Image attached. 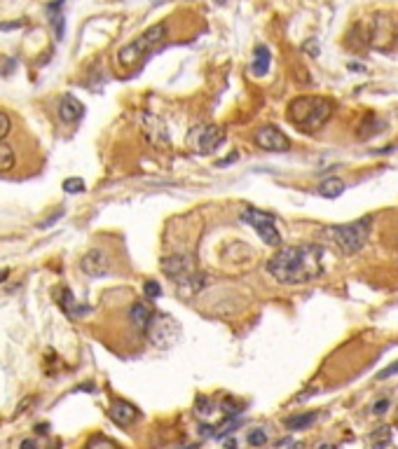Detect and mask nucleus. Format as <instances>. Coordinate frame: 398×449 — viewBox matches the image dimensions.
Listing matches in <instances>:
<instances>
[{"label":"nucleus","instance_id":"1","mask_svg":"<svg viewBox=\"0 0 398 449\" xmlns=\"http://www.w3.org/2000/svg\"><path fill=\"white\" fill-rule=\"evenodd\" d=\"M267 271L282 285H302L323 274V246L298 244L277 248L267 260Z\"/></svg>","mask_w":398,"mask_h":449},{"label":"nucleus","instance_id":"2","mask_svg":"<svg viewBox=\"0 0 398 449\" xmlns=\"http://www.w3.org/2000/svg\"><path fill=\"white\" fill-rule=\"evenodd\" d=\"M333 113H335V103L328 97H298L286 108L289 122L300 131H307V134L319 131L323 124L333 117Z\"/></svg>","mask_w":398,"mask_h":449},{"label":"nucleus","instance_id":"3","mask_svg":"<svg viewBox=\"0 0 398 449\" xmlns=\"http://www.w3.org/2000/svg\"><path fill=\"white\" fill-rule=\"evenodd\" d=\"M370 227L373 218L366 216L361 220H354L347 225H330L323 230V239L328 244H333L342 255H356L361 248L368 244V237H370Z\"/></svg>","mask_w":398,"mask_h":449},{"label":"nucleus","instance_id":"4","mask_svg":"<svg viewBox=\"0 0 398 449\" xmlns=\"http://www.w3.org/2000/svg\"><path fill=\"white\" fill-rule=\"evenodd\" d=\"M167 33H169V28L164 21L150 26L148 31H143L136 40H131L129 45H124L120 51H117V63H120L122 68H134L138 61H143L145 56L152 54V51L167 40Z\"/></svg>","mask_w":398,"mask_h":449},{"label":"nucleus","instance_id":"5","mask_svg":"<svg viewBox=\"0 0 398 449\" xmlns=\"http://www.w3.org/2000/svg\"><path fill=\"white\" fill-rule=\"evenodd\" d=\"M159 267H162V274H164L167 278H171V281L176 283L179 293L186 290L188 285L199 276V271L195 267V260L190 255H183V253H174V255L162 257Z\"/></svg>","mask_w":398,"mask_h":449},{"label":"nucleus","instance_id":"6","mask_svg":"<svg viewBox=\"0 0 398 449\" xmlns=\"http://www.w3.org/2000/svg\"><path fill=\"white\" fill-rule=\"evenodd\" d=\"M239 218H241V223H246L251 230L260 237L263 244H267L272 248H282V234H279L275 218H272L270 213L253 209V206H246V209L239 213Z\"/></svg>","mask_w":398,"mask_h":449},{"label":"nucleus","instance_id":"7","mask_svg":"<svg viewBox=\"0 0 398 449\" xmlns=\"http://www.w3.org/2000/svg\"><path fill=\"white\" fill-rule=\"evenodd\" d=\"M181 323L174 319V316H169V314H159V312H155V319L150 323V328H148V333H145V337L150 340V344L155 349H171L176 342H179V337H181Z\"/></svg>","mask_w":398,"mask_h":449},{"label":"nucleus","instance_id":"8","mask_svg":"<svg viewBox=\"0 0 398 449\" xmlns=\"http://www.w3.org/2000/svg\"><path fill=\"white\" fill-rule=\"evenodd\" d=\"M225 141V131L218 127V124H199L188 134V145L199 154L213 152L218 145H223Z\"/></svg>","mask_w":398,"mask_h":449},{"label":"nucleus","instance_id":"9","mask_svg":"<svg viewBox=\"0 0 398 449\" xmlns=\"http://www.w3.org/2000/svg\"><path fill=\"white\" fill-rule=\"evenodd\" d=\"M253 143L265 152H286L291 148L289 136L279 127H275V124H265V127L258 129L253 134Z\"/></svg>","mask_w":398,"mask_h":449},{"label":"nucleus","instance_id":"10","mask_svg":"<svg viewBox=\"0 0 398 449\" xmlns=\"http://www.w3.org/2000/svg\"><path fill=\"white\" fill-rule=\"evenodd\" d=\"M141 127H143V134L145 138L155 145V148L159 150H169V145H171V138H169V131H167V124L164 120H159L157 115H143L141 117Z\"/></svg>","mask_w":398,"mask_h":449},{"label":"nucleus","instance_id":"11","mask_svg":"<svg viewBox=\"0 0 398 449\" xmlns=\"http://www.w3.org/2000/svg\"><path fill=\"white\" fill-rule=\"evenodd\" d=\"M80 269L90 278L106 276L110 271V255L103 248H90L83 255V260H80Z\"/></svg>","mask_w":398,"mask_h":449},{"label":"nucleus","instance_id":"12","mask_svg":"<svg viewBox=\"0 0 398 449\" xmlns=\"http://www.w3.org/2000/svg\"><path fill=\"white\" fill-rule=\"evenodd\" d=\"M127 319H129L131 328H134L136 333L145 335V333H148L152 319H155V309L148 305V302H134V305L129 307Z\"/></svg>","mask_w":398,"mask_h":449},{"label":"nucleus","instance_id":"13","mask_svg":"<svg viewBox=\"0 0 398 449\" xmlns=\"http://www.w3.org/2000/svg\"><path fill=\"white\" fill-rule=\"evenodd\" d=\"M108 417L113 419L117 426H122V429H127V426L136 424L138 419H141V412H138L136 405H131L127 400H113L108 410Z\"/></svg>","mask_w":398,"mask_h":449},{"label":"nucleus","instance_id":"14","mask_svg":"<svg viewBox=\"0 0 398 449\" xmlns=\"http://www.w3.org/2000/svg\"><path fill=\"white\" fill-rule=\"evenodd\" d=\"M56 113L64 124H76L85 117V106L73 97V94H66V97H61V101H59Z\"/></svg>","mask_w":398,"mask_h":449},{"label":"nucleus","instance_id":"15","mask_svg":"<svg viewBox=\"0 0 398 449\" xmlns=\"http://www.w3.org/2000/svg\"><path fill=\"white\" fill-rule=\"evenodd\" d=\"M270 63H272L270 49L265 47V45H255V49H253V63H251V70H253V75L255 78L267 75Z\"/></svg>","mask_w":398,"mask_h":449},{"label":"nucleus","instance_id":"16","mask_svg":"<svg viewBox=\"0 0 398 449\" xmlns=\"http://www.w3.org/2000/svg\"><path fill=\"white\" fill-rule=\"evenodd\" d=\"M382 127H385V122H382L378 115H375V113H366L363 120H361V124H358V129H356V136L361 138V141H368V138L378 134Z\"/></svg>","mask_w":398,"mask_h":449},{"label":"nucleus","instance_id":"17","mask_svg":"<svg viewBox=\"0 0 398 449\" xmlns=\"http://www.w3.org/2000/svg\"><path fill=\"white\" fill-rule=\"evenodd\" d=\"M59 305H61L64 314L68 316V319H73V321H78L80 316H85L87 312H90L87 307H78V302H76V297H73V293L68 288L61 290V300H59Z\"/></svg>","mask_w":398,"mask_h":449},{"label":"nucleus","instance_id":"18","mask_svg":"<svg viewBox=\"0 0 398 449\" xmlns=\"http://www.w3.org/2000/svg\"><path fill=\"white\" fill-rule=\"evenodd\" d=\"M342 192H344V180L337 178V176L319 183V195L323 197V199H337Z\"/></svg>","mask_w":398,"mask_h":449},{"label":"nucleus","instance_id":"19","mask_svg":"<svg viewBox=\"0 0 398 449\" xmlns=\"http://www.w3.org/2000/svg\"><path fill=\"white\" fill-rule=\"evenodd\" d=\"M316 412H300V414H293V417H286V422H284V426L289 431H305V429H309V426H312L314 422H316Z\"/></svg>","mask_w":398,"mask_h":449},{"label":"nucleus","instance_id":"20","mask_svg":"<svg viewBox=\"0 0 398 449\" xmlns=\"http://www.w3.org/2000/svg\"><path fill=\"white\" fill-rule=\"evenodd\" d=\"M61 5H64V0H54V3L47 7L49 21H52V26H54V33H56V40L64 38V12H61Z\"/></svg>","mask_w":398,"mask_h":449},{"label":"nucleus","instance_id":"21","mask_svg":"<svg viewBox=\"0 0 398 449\" xmlns=\"http://www.w3.org/2000/svg\"><path fill=\"white\" fill-rule=\"evenodd\" d=\"M14 166H17V152H14L10 143L0 141V173L12 171Z\"/></svg>","mask_w":398,"mask_h":449},{"label":"nucleus","instance_id":"22","mask_svg":"<svg viewBox=\"0 0 398 449\" xmlns=\"http://www.w3.org/2000/svg\"><path fill=\"white\" fill-rule=\"evenodd\" d=\"M85 449H120V445L113 443V440L106 438V436H94L90 443H87Z\"/></svg>","mask_w":398,"mask_h":449},{"label":"nucleus","instance_id":"23","mask_svg":"<svg viewBox=\"0 0 398 449\" xmlns=\"http://www.w3.org/2000/svg\"><path fill=\"white\" fill-rule=\"evenodd\" d=\"M87 185H85V180L83 178H66L64 180V192H68V195H80V192H85Z\"/></svg>","mask_w":398,"mask_h":449},{"label":"nucleus","instance_id":"24","mask_svg":"<svg viewBox=\"0 0 398 449\" xmlns=\"http://www.w3.org/2000/svg\"><path fill=\"white\" fill-rule=\"evenodd\" d=\"M389 440H392V433H389L387 426H380V429L375 431V436H373V445H375V449H382V447L389 445Z\"/></svg>","mask_w":398,"mask_h":449},{"label":"nucleus","instance_id":"25","mask_svg":"<svg viewBox=\"0 0 398 449\" xmlns=\"http://www.w3.org/2000/svg\"><path fill=\"white\" fill-rule=\"evenodd\" d=\"M246 443L251 447H265V443H267V433H265L263 429H253L246 436Z\"/></svg>","mask_w":398,"mask_h":449},{"label":"nucleus","instance_id":"26","mask_svg":"<svg viewBox=\"0 0 398 449\" xmlns=\"http://www.w3.org/2000/svg\"><path fill=\"white\" fill-rule=\"evenodd\" d=\"M302 51H305L307 56H312V59L321 56V45H319V40H316V38H307L305 42H302Z\"/></svg>","mask_w":398,"mask_h":449},{"label":"nucleus","instance_id":"27","mask_svg":"<svg viewBox=\"0 0 398 449\" xmlns=\"http://www.w3.org/2000/svg\"><path fill=\"white\" fill-rule=\"evenodd\" d=\"M143 293H145V297H148V300H157L162 295V285L157 281H145L143 283Z\"/></svg>","mask_w":398,"mask_h":449},{"label":"nucleus","instance_id":"28","mask_svg":"<svg viewBox=\"0 0 398 449\" xmlns=\"http://www.w3.org/2000/svg\"><path fill=\"white\" fill-rule=\"evenodd\" d=\"M10 131H12V120H10V115L0 110V141H3V138H5L7 134H10Z\"/></svg>","mask_w":398,"mask_h":449},{"label":"nucleus","instance_id":"29","mask_svg":"<svg viewBox=\"0 0 398 449\" xmlns=\"http://www.w3.org/2000/svg\"><path fill=\"white\" fill-rule=\"evenodd\" d=\"M387 410H389V398H380L378 402L373 405V414H375V417L387 414Z\"/></svg>","mask_w":398,"mask_h":449},{"label":"nucleus","instance_id":"30","mask_svg":"<svg viewBox=\"0 0 398 449\" xmlns=\"http://www.w3.org/2000/svg\"><path fill=\"white\" fill-rule=\"evenodd\" d=\"M394 374H398V360H394L392 365H387L385 370L378 372V379H389V377H394Z\"/></svg>","mask_w":398,"mask_h":449},{"label":"nucleus","instance_id":"31","mask_svg":"<svg viewBox=\"0 0 398 449\" xmlns=\"http://www.w3.org/2000/svg\"><path fill=\"white\" fill-rule=\"evenodd\" d=\"M24 21H12V24H0V31H14V28H21Z\"/></svg>","mask_w":398,"mask_h":449},{"label":"nucleus","instance_id":"32","mask_svg":"<svg viewBox=\"0 0 398 449\" xmlns=\"http://www.w3.org/2000/svg\"><path fill=\"white\" fill-rule=\"evenodd\" d=\"M61 216H64V211H56V213H54V216H52L49 220H45V223H42L40 227H49L52 223H56V220H59V218H61Z\"/></svg>","mask_w":398,"mask_h":449},{"label":"nucleus","instance_id":"33","mask_svg":"<svg viewBox=\"0 0 398 449\" xmlns=\"http://www.w3.org/2000/svg\"><path fill=\"white\" fill-rule=\"evenodd\" d=\"M234 159H237V154H230V157H225V159L216 161V166H218V168H220V166H227V164H232Z\"/></svg>","mask_w":398,"mask_h":449},{"label":"nucleus","instance_id":"34","mask_svg":"<svg viewBox=\"0 0 398 449\" xmlns=\"http://www.w3.org/2000/svg\"><path fill=\"white\" fill-rule=\"evenodd\" d=\"M19 449H38V445H35V440H24Z\"/></svg>","mask_w":398,"mask_h":449},{"label":"nucleus","instance_id":"35","mask_svg":"<svg viewBox=\"0 0 398 449\" xmlns=\"http://www.w3.org/2000/svg\"><path fill=\"white\" fill-rule=\"evenodd\" d=\"M7 278H10V269H0V283H3V281H7Z\"/></svg>","mask_w":398,"mask_h":449},{"label":"nucleus","instance_id":"36","mask_svg":"<svg viewBox=\"0 0 398 449\" xmlns=\"http://www.w3.org/2000/svg\"><path fill=\"white\" fill-rule=\"evenodd\" d=\"M47 429H49L47 424H38V433H42V436H45V433H47Z\"/></svg>","mask_w":398,"mask_h":449},{"label":"nucleus","instance_id":"37","mask_svg":"<svg viewBox=\"0 0 398 449\" xmlns=\"http://www.w3.org/2000/svg\"><path fill=\"white\" fill-rule=\"evenodd\" d=\"M349 68H351V70H366V68H363V66H361V63H349Z\"/></svg>","mask_w":398,"mask_h":449},{"label":"nucleus","instance_id":"38","mask_svg":"<svg viewBox=\"0 0 398 449\" xmlns=\"http://www.w3.org/2000/svg\"><path fill=\"white\" fill-rule=\"evenodd\" d=\"M225 449H234V443L230 440V443H225Z\"/></svg>","mask_w":398,"mask_h":449},{"label":"nucleus","instance_id":"39","mask_svg":"<svg viewBox=\"0 0 398 449\" xmlns=\"http://www.w3.org/2000/svg\"><path fill=\"white\" fill-rule=\"evenodd\" d=\"M321 449H335V447H333V445H323Z\"/></svg>","mask_w":398,"mask_h":449},{"label":"nucleus","instance_id":"40","mask_svg":"<svg viewBox=\"0 0 398 449\" xmlns=\"http://www.w3.org/2000/svg\"><path fill=\"white\" fill-rule=\"evenodd\" d=\"M213 3H218V5H220V3H225V0H213Z\"/></svg>","mask_w":398,"mask_h":449}]
</instances>
